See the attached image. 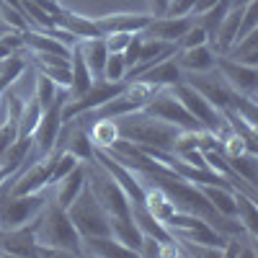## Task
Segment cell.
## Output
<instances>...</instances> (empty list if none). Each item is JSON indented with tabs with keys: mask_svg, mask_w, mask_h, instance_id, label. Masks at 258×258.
I'll return each mask as SVG.
<instances>
[{
	"mask_svg": "<svg viewBox=\"0 0 258 258\" xmlns=\"http://www.w3.org/2000/svg\"><path fill=\"white\" fill-rule=\"evenodd\" d=\"M197 0H168V8L163 16H191Z\"/></svg>",
	"mask_w": 258,
	"mask_h": 258,
	"instance_id": "36",
	"label": "cell"
},
{
	"mask_svg": "<svg viewBox=\"0 0 258 258\" xmlns=\"http://www.w3.org/2000/svg\"><path fill=\"white\" fill-rule=\"evenodd\" d=\"M54 186H57L54 202H57L62 209H68V207L73 204V199L78 197V194L83 191V186H85V163H78L70 173L64 176L62 181H57Z\"/></svg>",
	"mask_w": 258,
	"mask_h": 258,
	"instance_id": "21",
	"label": "cell"
},
{
	"mask_svg": "<svg viewBox=\"0 0 258 258\" xmlns=\"http://www.w3.org/2000/svg\"><path fill=\"white\" fill-rule=\"evenodd\" d=\"M88 137H91L93 147L109 150L119 140V129H116L114 119H93L91 126H88Z\"/></svg>",
	"mask_w": 258,
	"mask_h": 258,
	"instance_id": "27",
	"label": "cell"
},
{
	"mask_svg": "<svg viewBox=\"0 0 258 258\" xmlns=\"http://www.w3.org/2000/svg\"><path fill=\"white\" fill-rule=\"evenodd\" d=\"M68 212L70 222L75 225L80 238H96V235H111L109 227V212H106L98 199L93 197V191L88 188V183L83 186V191L73 199V204L64 209Z\"/></svg>",
	"mask_w": 258,
	"mask_h": 258,
	"instance_id": "3",
	"label": "cell"
},
{
	"mask_svg": "<svg viewBox=\"0 0 258 258\" xmlns=\"http://www.w3.org/2000/svg\"><path fill=\"white\" fill-rule=\"evenodd\" d=\"M176 62L183 73H207L214 70L217 64V52L209 44H199V47H186V49H176Z\"/></svg>",
	"mask_w": 258,
	"mask_h": 258,
	"instance_id": "14",
	"label": "cell"
},
{
	"mask_svg": "<svg viewBox=\"0 0 258 258\" xmlns=\"http://www.w3.org/2000/svg\"><path fill=\"white\" fill-rule=\"evenodd\" d=\"M142 111L150 114V116H155V119H160V121L173 124L178 129H202V124L183 109V103L173 96L170 88H160L153 98L145 103Z\"/></svg>",
	"mask_w": 258,
	"mask_h": 258,
	"instance_id": "8",
	"label": "cell"
},
{
	"mask_svg": "<svg viewBox=\"0 0 258 258\" xmlns=\"http://www.w3.org/2000/svg\"><path fill=\"white\" fill-rule=\"evenodd\" d=\"M132 220L137 222V227H140V232H142V235H150V238L160 240L163 245L176 240L173 235H170V230H168L160 220H155L153 214H150L142 204H132Z\"/></svg>",
	"mask_w": 258,
	"mask_h": 258,
	"instance_id": "22",
	"label": "cell"
},
{
	"mask_svg": "<svg viewBox=\"0 0 258 258\" xmlns=\"http://www.w3.org/2000/svg\"><path fill=\"white\" fill-rule=\"evenodd\" d=\"M116 129H119V137L135 142V145H142V147H155V150H173V142H176V135L181 132L178 126L168 124V121H160L155 116L145 114L142 109L140 111H132L126 116H119L114 119Z\"/></svg>",
	"mask_w": 258,
	"mask_h": 258,
	"instance_id": "2",
	"label": "cell"
},
{
	"mask_svg": "<svg viewBox=\"0 0 258 258\" xmlns=\"http://www.w3.org/2000/svg\"><path fill=\"white\" fill-rule=\"evenodd\" d=\"M191 26H194L191 16H153L140 34L142 39H158V41H168V44H178L181 36Z\"/></svg>",
	"mask_w": 258,
	"mask_h": 258,
	"instance_id": "11",
	"label": "cell"
},
{
	"mask_svg": "<svg viewBox=\"0 0 258 258\" xmlns=\"http://www.w3.org/2000/svg\"><path fill=\"white\" fill-rule=\"evenodd\" d=\"M34 230H36V243L57 248L64 255H83L80 253V235H78L75 225L70 222L68 212L57 202L44 204V209L34 220Z\"/></svg>",
	"mask_w": 258,
	"mask_h": 258,
	"instance_id": "1",
	"label": "cell"
},
{
	"mask_svg": "<svg viewBox=\"0 0 258 258\" xmlns=\"http://www.w3.org/2000/svg\"><path fill=\"white\" fill-rule=\"evenodd\" d=\"M57 26L70 31L73 36L78 39H93V36H101L98 26L93 18H85V16H78V13H70V11H62L57 16Z\"/></svg>",
	"mask_w": 258,
	"mask_h": 258,
	"instance_id": "23",
	"label": "cell"
},
{
	"mask_svg": "<svg viewBox=\"0 0 258 258\" xmlns=\"http://www.w3.org/2000/svg\"><path fill=\"white\" fill-rule=\"evenodd\" d=\"M0 24H3L8 31H21V34L31 29V24H29V18L24 16V11L11 6V3H6V0H0Z\"/></svg>",
	"mask_w": 258,
	"mask_h": 258,
	"instance_id": "29",
	"label": "cell"
},
{
	"mask_svg": "<svg viewBox=\"0 0 258 258\" xmlns=\"http://www.w3.org/2000/svg\"><path fill=\"white\" fill-rule=\"evenodd\" d=\"M57 91H59V85L57 83H52L47 75H36V85H34V98H36V103L41 106V109H49L52 106V101L57 98Z\"/></svg>",
	"mask_w": 258,
	"mask_h": 258,
	"instance_id": "30",
	"label": "cell"
},
{
	"mask_svg": "<svg viewBox=\"0 0 258 258\" xmlns=\"http://www.w3.org/2000/svg\"><path fill=\"white\" fill-rule=\"evenodd\" d=\"M225 158L232 168V173L238 178H243L248 186L255 188V183H258V160H255V155L253 153H238V155H225Z\"/></svg>",
	"mask_w": 258,
	"mask_h": 258,
	"instance_id": "26",
	"label": "cell"
},
{
	"mask_svg": "<svg viewBox=\"0 0 258 258\" xmlns=\"http://www.w3.org/2000/svg\"><path fill=\"white\" fill-rule=\"evenodd\" d=\"M18 140V121L13 116H8L3 124H0V158L6 155V150Z\"/></svg>",
	"mask_w": 258,
	"mask_h": 258,
	"instance_id": "32",
	"label": "cell"
},
{
	"mask_svg": "<svg viewBox=\"0 0 258 258\" xmlns=\"http://www.w3.org/2000/svg\"><path fill=\"white\" fill-rule=\"evenodd\" d=\"M36 253V230L34 222L13 230H0V255L29 258Z\"/></svg>",
	"mask_w": 258,
	"mask_h": 258,
	"instance_id": "12",
	"label": "cell"
},
{
	"mask_svg": "<svg viewBox=\"0 0 258 258\" xmlns=\"http://www.w3.org/2000/svg\"><path fill=\"white\" fill-rule=\"evenodd\" d=\"M85 183H88V188L93 191L98 204L109 214H132V204H129L121 186L114 181V176L109 170L101 163H96L93 158L85 160Z\"/></svg>",
	"mask_w": 258,
	"mask_h": 258,
	"instance_id": "4",
	"label": "cell"
},
{
	"mask_svg": "<svg viewBox=\"0 0 258 258\" xmlns=\"http://www.w3.org/2000/svg\"><path fill=\"white\" fill-rule=\"evenodd\" d=\"M186 83H191L194 88H197L214 109H227L230 106V101H232V96H235V91L230 88V85L222 80V75L217 73V68L214 70H207V73H188V78H183Z\"/></svg>",
	"mask_w": 258,
	"mask_h": 258,
	"instance_id": "10",
	"label": "cell"
},
{
	"mask_svg": "<svg viewBox=\"0 0 258 258\" xmlns=\"http://www.w3.org/2000/svg\"><path fill=\"white\" fill-rule=\"evenodd\" d=\"M165 227L170 230L173 238H181V240H188V243H199V245H209V248H222L225 245V235L217 232L204 217H199V214H194V212L176 209L165 220Z\"/></svg>",
	"mask_w": 258,
	"mask_h": 258,
	"instance_id": "5",
	"label": "cell"
},
{
	"mask_svg": "<svg viewBox=\"0 0 258 258\" xmlns=\"http://www.w3.org/2000/svg\"><path fill=\"white\" fill-rule=\"evenodd\" d=\"M109 227H111V238H116L124 248H129L135 255L142 243V232L137 222L132 220V214H109Z\"/></svg>",
	"mask_w": 258,
	"mask_h": 258,
	"instance_id": "17",
	"label": "cell"
},
{
	"mask_svg": "<svg viewBox=\"0 0 258 258\" xmlns=\"http://www.w3.org/2000/svg\"><path fill=\"white\" fill-rule=\"evenodd\" d=\"M147 13H111V16H101L96 18V26L101 31V36L106 34H140L147 24H150Z\"/></svg>",
	"mask_w": 258,
	"mask_h": 258,
	"instance_id": "13",
	"label": "cell"
},
{
	"mask_svg": "<svg viewBox=\"0 0 258 258\" xmlns=\"http://www.w3.org/2000/svg\"><path fill=\"white\" fill-rule=\"evenodd\" d=\"M235 204H238V222L243 225V230L248 235H258V207H255V197H250V194L235 188Z\"/></svg>",
	"mask_w": 258,
	"mask_h": 258,
	"instance_id": "24",
	"label": "cell"
},
{
	"mask_svg": "<svg viewBox=\"0 0 258 258\" xmlns=\"http://www.w3.org/2000/svg\"><path fill=\"white\" fill-rule=\"evenodd\" d=\"M83 255H98V258H132L135 253L124 248L111 235H96V238H80Z\"/></svg>",
	"mask_w": 258,
	"mask_h": 258,
	"instance_id": "16",
	"label": "cell"
},
{
	"mask_svg": "<svg viewBox=\"0 0 258 258\" xmlns=\"http://www.w3.org/2000/svg\"><path fill=\"white\" fill-rule=\"evenodd\" d=\"M44 204L47 199L41 197V191L24 194V197H3L0 199V230H13L34 222Z\"/></svg>",
	"mask_w": 258,
	"mask_h": 258,
	"instance_id": "7",
	"label": "cell"
},
{
	"mask_svg": "<svg viewBox=\"0 0 258 258\" xmlns=\"http://www.w3.org/2000/svg\"><path fill=\"white\" fill-rule=\"evenodd\" d=\"M186 78V73L178 68L176 57H168V59H160L155 62L153 68H147L145 73H140L135 80H145V83H153L158 88H170V85H176Z\"/></svg>",
	"mask_w": 258,
	"mask_h": 258,
	"instance_id": "15",
	"label": "cell"
},
{
	"mask_svg": "<svg viewBox=\"0 0 258 258\" xmlns=\"http://www.w3.org/2000/svg\"><path fill=\"white\" fill-rule=\"evenodd\" d=\"M3 31H8V29H6V26H3V24H0V34H3Z\"/></svg>",
	"mask_w": 258,
	"mask_h": 258,
	"instance_id": "40",
	"label": "cell"
},
{
	"mask_svg": "<svg viewBox=\"0 0 258 258\" xmlns=\"http://www.w3.org/2000/svg\"><path fill=\"white\" fill-rule=\"evenodd\" d=\"M11 54H13V52H11V49H8V47L3 44V41H0V62H3L6 57H11Z\"/></svg>",
	"mask_w": 258,
	"mask_h": 258,
	"instance_id": "39",
	"label": "cell"
},
{
	"mask_svg": "<svg viewBox=\"0 0 258 258\" xmlns=\"http://www.w3.org/2000/svg\"><path fill=\"white\" fill-rule=\"evenodd\" d=\"M163 253V243L155 240V238H150V235H142V243H140V250L137 255H145V258H158Z\"/></svg>",
	"mask_w": 258,
	"mask_h": 258,
	"instance_id": "35",
	"label": "cell"
},
{
	"mask_svg": "<svg viewBox=\"0 0 258 258\" xmlns=\"http://www.w3.org/2000/svg\"><path fill=\"white\" fill-rule=\"evenodd\" d=\"M140 181H142V178H140ZM142 186H145V202H142V207L153 214L155 220H160V222L165 225V220L178 209L176 202L170 199L160 186H155V183H145V181H142Z\"/></svg>",
	"mask_w": 258,
	"mask_h": 258,
	"instance_id": "18",
	"label": "cell"
},
{
	"mask_svg": "<svg viewBox=\"0 0 258 258\" xmlns=\"http://www.w3.org/2000/svg\"><path fill=\"white\" fill-rule=\"evenodd\" d=\"M217 73L222 75V80L230 85L235 93H240L245 98L255 101V91H258V68L253 64H243V62H235L225 54H217Z\"/></svg>",
	"mask_w": 258,
	"mask_h": 258,
	"instance_id": "9",
	"label": "cell"
},
{
	"mask_svg": "<svg viewBox=\"0 0 258 258\" xmlns=\"http://www.w3.org/2000/svg\"><path fill=\"white\" fill-rule=\"evenodd\" d=\"M225 57H230V59H235V62H243V64H253V68H258V29L235 41V44L225 52Z\"/></svg>",
	"mask_w": 258,
	"mask_h": 258,
	"instance_id": "25",
	"label": "cell"
},
{
	"mask_svg": "<svg viewBox=\"0 0 258 258\" xmlns=\"http://www.w3.org/2000/svg\"><path fill=\"white\" fill-rule=\"evenodd\" d=\"M103 78L111 83H121L126 78V62H124L121 52H109L106 64H103Z\"/></svg>",
	"mask_w": 258,
	"mask_h": 258,
	"instance_id": "31",
	"label": "cell"
},
{
	"mask_svg": "<svg viewBox=\"0 0 258 258\" xmlns=\"http://www.w3.org/2000/svg\"><path fill=\"white\" fill-rule=\"evenodd\" d=\"M170 91H173V96L183 103V109L202 124V129L220 135L222 129L227 126L222 111H220V109H214V106H212V103H209L197 88H194L191 83L181 80V83H176V85H170Z\"/></svg>",
	"mask_w": 258,
	"mask_h": 258,
	"instance_id": "6",
	"label": "cell"
},
{
	"mask_svg": "<svg viewBox=\"0 0 258 258\" xmlns=\"http://www.w3.org/2000/svg\"><path fill=\"white\" fill-rule=\"evenodd\" d=\"M88 64V70L93 73V78H103V64H106V57H109V49L103 44V36H93V39H80L75 44Z\"/></svg>",
	"mask_w": 258,
	"mask_h": 258,
	"instance_id": "20",
	"label": "cell"
},
{
	"mask_svg": "<svg viewBox=\"0 0 258 258\" xmlns=\"http://www.w3.org/2000/svg\"><path fill=\"white\" fill-rule=\"evenodd\" d=\"M41 114H44V109L36 103V98L24 101V109H21V114L16 119L18 121V137H31L36 124H39V119H41Z\"/></svg>",
	"mask_w": 258,
	"mask_h": 258,
	"instance_id": "28",
	"label": "cell"
},
{
	"mask_svg": "<svg viewBox=\"0 0 258 258\" xmlns=\"http://www.w3.org/2000/svg\"><path fill=\"white\" fill-rule=\"evenodd\" d=\"M93 80H96V78H93V73L88 70V64H85L80 49L73 47V52H70V85H68L70 98L83 96V93L93 85Z\"/></svg>",
	"mask_w": 258,
	"mask_h": 258,
	"instance_id": "19",
	"label": "cell"
},
{
	"mask_svg": "<svg viewBox=\"0 0 258 258\" xmlns=\"http://www.w3.org/2000/svg\"><path fill=\"white\" fill-rule=\"evenodd\" d=\"M199 44H209V34L194 21V26L181 36V41H178V49H186V47H199Z\"/></svg>",
	"mask_w": 258,
	"mask_h": 258,
	"instance_id": "33",
	"label": "cell"
},
{
	"mask_svg": "<svg viewBox=\"0 0 258 258\" xmlns=\"http://www.w3.org/2000/svg\"><path fill=\"white\" fill-rule=\"evenodd\" d=\"M11 173H13V168H11V165H3V163H0V186H3V181H6V178H8Z\"/></svg>",
	"mask_w": 258,
	"mask_h": 258,
	"instance_id": "38",
	"label": "cell"
},
{
	"mask_svg": "<svg viewBox=\"0 0 258 258\" xmlns=\"http://www.w3.org/2000/svg\"><path fill=\"white\" fill-rule=\"evenodd\" d=\"M217 3H220V0H197V3H194V11H191V13H194V16H202L204 11H209L212 6H217Z\"/></svg>",
	"mask_w": 258,
	"mask_h": 258,
	"instance_id": "37",
	"label": "cell"
},
{
	"mask_svg": "<svg viewBox=\"0 0 258 258\" xmlns=\"http://www.w3.org/2000/svg\"><path fill=\"white\" fill-rule=\"evenodd\" d=\"M132 36L135 34H106L103 36V44H106V49H109V52H124L126 44L132 41Z\"/></svg>",
	"mask_w": 258,
	"mask_h": 258,
	"instance_id": "34",
	"label": "cell"
}]
</instances>
